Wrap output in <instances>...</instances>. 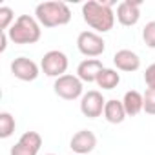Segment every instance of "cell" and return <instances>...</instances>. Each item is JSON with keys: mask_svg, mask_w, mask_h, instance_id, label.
<instances>
[{"mask_svg": "<svg viewBox=\"0 0 155 155\" xmlns=\"http://www.w3.org/2000/svg\"><path fill=\"white\" fill-rule=\"evenodd\" d=\"M111 8H113V2L88 0L82 6V18L95 33H108L113 29L115 17H117Z\"/></svg>", "mask_w": 155, "mask_h": 155, "instance_id": "1", "label": "cell"}, {"mask_svg": "<svg viewBox=\"0 0 155 155\" xmlns=\"http://www.w3.org/2000/svg\"><path fill=\"white\" fill-rule=\"evenodd\" d=\"M35 18L44 28H58V26L69 24L71 9L66 2L49 0V2H42L35 8Z\"/></svg>", "mask_w": 155, "mask_h": 155, "instance_id": "2", "label": "cell"}, {"mask_svg": "<svg viewBox=\"0 0 155 155\" xmlns=\"http://www.w3.org/2000/svg\"><path fill=\"white\" fill-rule=\"evenodd\" d=\"M8 37L13 44H35L42 37L40 22L31 15H20L8 29Z\"/></svg>", "mask_w": 155, "mask_h": 155, "instance_id": "3", "label": "cell"}, {"mask_svg": "<svg viewBox=\"0 0 155 155\" xmlns=\"http://www.w3.org/2000/svg\"><path fill=\"white\" fill-rule=\"evenodd\" d=\"M69 66L68 55L60 49H51L48 53H44L42 60H40V69L44 71V75L53 77V79H58V77L66 75Z\"/></svg>", "mask_w": 155, "mask_h": 155, "instance_id": "4", "label": "cell"}, {"mask_svg": "<svg viewBox=\"0 0 155 155\" xmlns=\"http://www.w3.org/2000/svg\"><path fill=\"white\" fill-rule=\"evenodd\" d=\"M53 90L55 93L64 99V101H75V99H79L82 97L84 93V86H82V81L79 79L77 75H62L58 77V79H55V84H53Z\"/></svg>", "mask_w": 155, "mask_h": 155, "instance_id": "5", "label": "cell"}, {"mask_svg": "<svg viewBox=\"0 0 155 155\" xmlns=\"http://www.w3.org/2000/svg\"><path fill=\"white\" fill-rule=\"evenodd\" d=\"M77 48L79 51L88 57V58H95V57H101L106 49V42L104 38L95 33V31H82L79 37H77Z\"/></svg>", "mask_w": 155, "mask_h": 155, "instance_id": "6", "label": "cell"}, {"mask_svg": "<svg viewBox=\"0 0 155 155\" xmlns=\"http://www.w3.org/2000/svg\"><path fill=\"white\" fill-rule=\"evenodd\" d=\"M104 106H106V99L97 90H90L81 97V111L88 119L101 117L104 113Z\"/></svg>", "mask_w": 155, "mask_h": 155, "instance_id": "7", "label": "cell"}, {"mask_svg": "<svg viewBox=\"0 0 155 155\" xmlns=\"http://www.w3.org/2000/svg\"><path fill=\"white\" fill-rule=\"evenodd\" d=\"M42 146V137L37 131H26L11 148L9 155H38Z\"/></svg>", "mask_w": 155, "mask_h": 155, "instance_id": "8", "label": "cell"}, {"mask_svg": "<svg viewBox=\"0 0 155 155\" xmlns=\"http://www.w3.org/2000/svg\"><path fill=\"white\" fill-rule=\"evenodd\" d=\"M11 73L17 77L18 81H24V82H31L35 81L38 73H40V68L35 60L28 58V57H18L11 62Z\"/></svg>", "mask_w": 155, "mask_h": 155, "instance_id": "9", "label": "cell"}, {"mask_svg": "<svg viewBox=\"0 0 155 155\" xmlns=\"http://www.w3.org/2000/svg\"><path fill=\"white\" fill-rule=\"evenodd\" d=\"M95 146H97V137L90 130L77 131L69 140V148L75 155H88L95 150Z\"/></svg>", "mask_w": 155, "mask_h": 155, "instance_id": "10", "label": "cell"}, {"mask_svg": "<svg viewBox=\"0 0 155 155\" xmlns=\"http://www.w3.org/2000/svg\"><path fill=\"white\" fill-rule=\"evenodd\" d=\"M140 6L142 2H139V0H124V2H120L117 6V20L126 28L135 26L140 18Z\"/></svg>", "mask_w": 155, "mask_h": 155, "instance_id": "11", "label": "cell"}, {"mask_svg": "<svg viewBox=\"0 0 155 155\" xmlns=\"http://www.w3.org/2000/svg\"><path fill=\"white\" fill-rule=\"evenodd\" d=\"M113 64L117 66V69L120 71H128V73H133L140 68V58L135 51L131 49H119L115 55H113Z\"/></svg>", "mask_w": 155, "mask_h": 155, "instance_id": "12", "label": "cell"}, {"mask_svg": "<svg viewBox=\"0 0 155 155\" xmlns=\"http://www.w3.org/2000/svg\"><path fill=\"white\" fill-rule=\"evenodd\" d=\"M102 69L104 66L99 58H86L77 66V77L82 82H97V77Z\"/></svg>", "mask_w": 155, "mask_h": 155, "instance_id": "13", "label": "cell"}, {"mask_svg": "<svg viewBox=\"0 0 155 155\" xmlns=\"http://www.w3.org/2000/svg\"><path fill=\"white\" fill-rule=\"evenodd\" d=\"M122 104H124L126 115L135 117V115H139L140 111H144V95L139 93V91H135V90H130V91L124 93Z\"/></svg>", "mask_w": 155, "mask_h": 155, "instance_id": "14", "label": "cell"}, {"mask_svg": "<svg viewBox=\"0 0 155 155\" xmlns=\"http://www.w3.org/2000/svg\"><path fill=\"white\" fill-rule=\"evenodd\" d=\"M126 117H128V115H126V110H124L122 101H117V99L106 101V106H104V119H106L110 124H120V122H124Z\"/></svg>", "mask_w": 155, "mask_h": 155, "instance_id": "15", "label": "cell"}, {"mask_svg": "<svg viewBox=\"0 0 155 155\" xmlns=\"http://www.w3.org/2000/svg\"><path fill=\"white\" fill-rule=\"evenodd\" d=\"M119 82H120V73H117V69L111 68H104L97 77V86L102 90H115Z\"/></svg>", "mask_w": 155, "mask_h": 155, "instance_id": "16", "label": "cell"}, {"mask_svg": "<svg viewBox=\"0 0 155 155\" xmlns=\"http://www.w3.org/2000/svg\"><path fill=\"white\" fill-rule=\"evenodd\" d=\"M15 128H17V122H15V117L9 111H2V113H0V139L11 137Z\"/></svg>", "mask_w": 155, "mask_h": 155, "instance_id": "17", "label": "cell"}, {"mask_svg": "<svg viewBox=\"0 0 155 155\" xmlns=\"http://www.w3.org/2000/svg\"><path fill=\"white\" fill-rule=\"evenodd\" d=\"M15 24V11L9 6L0 8V31H8Z\"/></svg>", "mask_w": 155, "mask_h": 155, "instance_id": "18", "label": "cell"}, {"mask_svg": "<svg viewBox=\"0 0 155 155\" xmlns=\"http://www.w3.org/2000/svg\"><path fill=\"white\" fill-rule=\"evenodd\" d=\"M142 40H144V44L148 48L155 49V20H151V22H148L144 26V29H142Z\"/></svg>", "mask_w": 155, "mask_h": 155, "instance_id": "19", "label": "cell"}, {"mask_svg": "<svg viewBox=\"0 0 155 155\" xmlns=\"http://www.w3.org/2000/svg\"><path fill=\"white\" fill-rule=\"evenodd\" d=\"M144 111L148 115H155V90L144 91Z\"/></svg>", "mask_w": 155, "mask_h": 155, "instance_id": "20", "label": "cell"}, {"mask_svg": "<svg viewBox=\"0 0 155 155\" xmlns=\"http://www.w3.org/2000/svg\"><path fill=\"white\" fill-rule=\"evenodd\" d=\"M144 82L148 90H155V64H150L144 71Z\"/></svg>", "mask_w": 155, "mask_h": 155, "instance_id": "21", "label": "cell"}, {"mask_svg": "<svg viewBox=\"0 0 155 155\" xmlns=\"http://www.w3.org/2000/svg\"><path fill=\"white\" fill-rule=\"evenodd\" d=\"M48 155H55V153H48Z\"/></svg>", "mask_w": 155, "mask_h": 155, "instance_id": "22", "label": "cell"}]
</instances>
